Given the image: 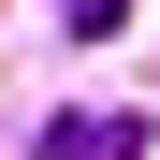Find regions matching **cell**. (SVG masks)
<instances>
[{"mask_svg": "<svg viewBox=\"0 0 160 160\" xmlns=\"http://www.w3.org/2000/svg\"><path fill=\"white\" fill-rule=\"evenodd\" d=\"M58 15H73V44H117L131 29V0H58Z\"/></svg>", "mask_w": 160, "mask_h": 160, "instance_id": "obj_2", "label": "cell"}, {"mask_svg": "<svg viewBox=\"0 0 160 160\" xmlns=\"http://www.w3.org/2000/svg\"><path fill=\"white\" fill-rule=\"evenodd\" d=\"M29 160H146V117H117V102H102V117H44Z\"/></svg>", "mask_w": 160, "mask_h": 160, "instance_id": "obj_1", "label": "cell"}]
</instances>
